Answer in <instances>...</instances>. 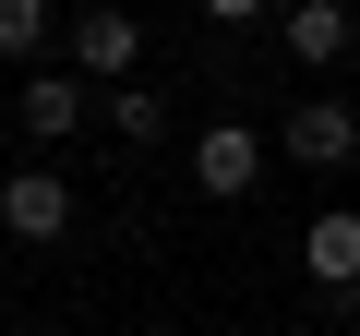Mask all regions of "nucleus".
Wrapping results in <instances>:
<instances>
[{"mask_svg": "<svg viewBox=\"0 0 360 336\" xmlns=\"http://www.w3.org/2000/svg\"><path fill=\"white\" fill-rule=\"evenodd\" d=\"M60 49H72V72H84V84H132V60H144V25L120 13V0H84V13L60 25Z\"/></svg>", "mask_w": 360, "mask_h": 336, "instance_id": "nucleus-1", "label": "nucleus"}, {"mask_svg": "<svg viewBox=\"0 0 360 336\" xmlns=\"http://www.w3.org/2000/svg\"><path fill=\"white\" fill-rule=\"evenodd\" d=\"M360 156V108L348 96H300L288 108V168H348Z\"/></svg>", "mask_w": 360, "mask_h": 336, "instance_id": "nucleus-2", "label": "nucleus"}, {"mask_svg": "<svg viewBox=\"0 0 360 336\" xmlns=\"http://www.w3.org/2000/svg\"><path fill=\"white\" fill-rule=\"evenodd\" d=\"M0 228L13 240H60L72 228V181L60 168H13V181H0Z\"/></svg>", "mask_w": 360, "mask_h": 336, "instance_id": "nucleus-3", "label": "nucleus"}, {"mask_svg": "<svg viewBox=\"0 0 360 336\" xmlns=\"http://www.w3.org/2000/svg\"><path fill=\"white\" fill-rule=\"evenodd\" d=\"M193 181H205L217 205H240V193L264 181V132H240V120H217V132H193Z\"/></svg>", "mask_w": 360, "mask_h": 336, "instance_id": "nucleus-4", "label": "nucleus"}, {"mask_svg": "<svg viewBox=\"0 0 360 336\" xmlns=\"http://www.w3.org/2000/svg\"><path fill=\"white\" fill-rule=\"evenodd\" d=\"M84 96H96L84 72H25V84H13V120H25L37 144H60V132H84Z\"/></svg>", "mask_w": 360, "mask_h": 336, "instance_id": "nucleus-5", "label": "nucleus"}, {"mask_svg": "<svg viewBox=\"0 0 360 336\" xmlns=\"http://www.w3.org/2000/svg\"><path fill=\"white\" fill-rule=\"evenodd\" d=\"M300 264H312V288H336V300H360V205H336V217H312V228H300Z\"/></svg>", "mask_w": 360, "mask_h": 336, "instance_id": "nucleus-6", "label": "nucleus"}, {"mask_svg": "<svg viewBox=\"0 0 360 336\" xmlns=\"http://www.w3.org/2000/svg\"><path fill=\"white\" fill-rule=\"evenodd\" d=\"M288 60H312V72L360 60V25L336 13V0H288Z\"/></svg>", "mask_w": 360, "mask_h": 336, "instance_id": "nucleus-7", "label": "nucleus"}, {"mask_svg": "<svg viewBox=\"0 0 360 336\" xmlns=\"http://www.w3.org/2000/svg\"><path fill=\"white\" fill-rule=\"evenodd\" d=\"M60 25H49V0H0V60H37Z\"/></svg>", "mask_w": 360, "mask_h": 336, "instance_id": "nucleus-8", "label": "nucleus"}, {"mask_svg": "<svg viewBox=\"0 0 360 336\" xmlns=\"http://www.w3.org/2000/svg\"><path fill=\"white\" fill-rule=\"evenodd\" d=\"M108 120H120V132H132V144H156V132H168V108H156V96H132V84H120V96H108Z\"/></svg>", "mask_w": 360, "mask_h": 336, "instance_id": "nucleus-9", "label": "nucleus"}]
</instances>
